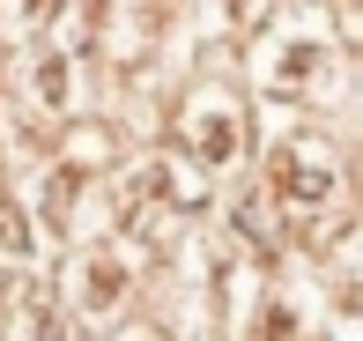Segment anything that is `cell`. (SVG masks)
I'll return each mask as SVG.
<instances>
[{"instance_id":"cell-4","label":"cell","mask_w":363,"mask_h":341,"mask_svg":"<svg viewBox=\"0 0 363 341\" xmlns=\"http://www.w3.org/2000/svg\"><path fill=\"white\" fill-rule=\"evenodd\" d=\"M45 8H52V0H0V30H8V38H23V30L45 23Z\"/></svg>"},{"instance_id":"cell-1","label":"cell","mask_w":363,"mask_h":341,"mask_svg":"<svg viewBox=\"0 0 363 341\" xmlns=\"http://www.w3.org/2000/svg\"><path fill=\"white\" fill-rule=\"evenodd\" d=\"M178 134H186V149L201 156L208 171H223V164H238L245 156V104L238 96H223V89H208V96H193L186 104V119H178Z\"/></svg>"},{"instance_id":"cell-3","label":"cell","mask_w":363,"mask_h":341,"mask_svg":"<svg viewBox=\"0 0 363 341\" xmlns=\"http://www.w3.org/2000/svg\"><path fill=\"white\" fill-rule=\"evenodd\" d=\"M119 267H111V259H89V282H82V312H111V304H119Z\"/></svg>"},{"instance_id":"cell-2","label":"cell","mask_w":363,"mask_h":341,"mask_svg":"<svg viewBox=\"0 0 363 341\" xmlns=\"http://www.w3.org/2000/svg\"><path fill=\"white\" fill-rule=\"evenodd\" d=\"M282 193L296 208H326L341 193V164H334V149L326 141H296V149L282 156Z\"/></svg>"},{"instance_id":"cell-5","label":"cell","mask_w":363,"mask_h":341,"mask_svg":"<svg viewBox=\"0 0 363 341\" xmlns=\"http://www.w3.org/2000/svg\"><path fill=\"white\" fill-rule=\"evenodd\" d=\"M30 341H74V327L60 312H38V319H30Z\"/></svg>"}]
</instances>
